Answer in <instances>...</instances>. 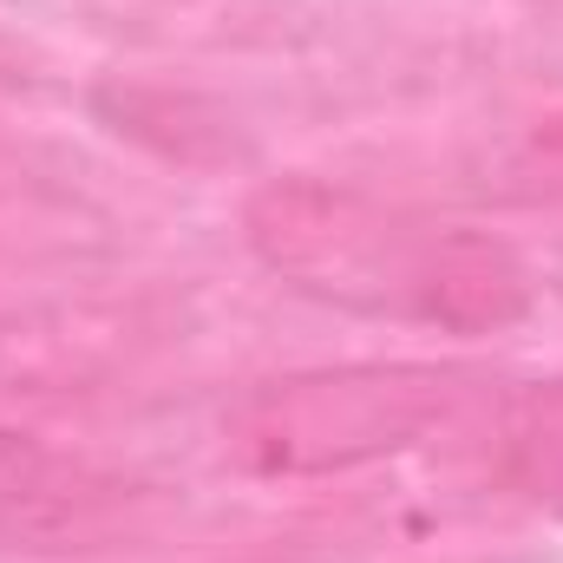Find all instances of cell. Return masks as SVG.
<instances>
[{
    "instance_id": "cell-3",
    "label": "cell",
    "mask_w": 563,
    "mask_h": 563,
    "mask_svg": "<svg viewBox=\"0 0 563 563\" xmlns=\"http://www.w3.org/2000/svg\"><path fill=\"white\" fill-rule=\"evenodd\" d=\"M119 505V478L33 432H0V551H79L112 525Z\"/></svg>"
},
{
    "instance_id": "cell-1",
    "label": "cell",
    "mask_w": 563,
    "mask_h": 563,
    "mask_svg": "<svg viewBox=\"0 0 563 563\" xmlns=\"http://www.w3.org/2000/svg\"><path fill=\"white\" fill-rule=\"evenodd\" d=\"M243 223L250 250L314 301L400 314L445 334H492L531 308V276L498 236L426 223L314 177L263 184Z\"/></svg>"
},
{
    "instance_id": "cell-5",
    "label": "cell",
    "mask_w": 563,
    "mask_h": 563,
    "mask_svg": "<svg viewBox=\"0 0 563 563\" xmlns=\"http://www.w3.org/2000/svg\"><path fill=\"white\" fill-rule=\"evenodd\" d=\"M518 177H531V197H563V119L531 132L525 157H518Z\"/></svg>"
},
{
    "instance_id": "cell-4",
    "label": "cell",
    "mask_w": 563,
    "mask_h": 563,
    "mask_svg": "<svg viewBox=\"0 0 563 563\" xmlns=\"http://www.w3.org/2000/svg\"><path fill=\"white\" fill-rule=\"evenodd\" d=\"M498 439H505L498 452H505L511 492H525L544 511H563V374L538 380V387H518Z\"/></svg>"
},
{
    "instance_id": "cell-2",
    "label": "cell",
    "mask_w": 563,
    "mask_h": 563,
    "mask_svg": "<svg viewBox=\"0 0 563 563\" xmlns=\"http://www.w3.org/2000/svg\"><path fill=\"white\" fill-rule=\"evenodd\" d=\"M465 374L439 361H347L256 387L230 420V459L263 478H321L407 452L459 413Z\"/></svg>"
}]
</instances>
